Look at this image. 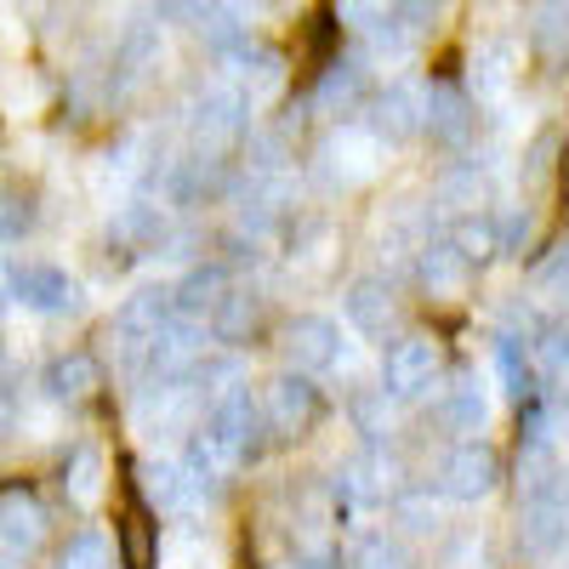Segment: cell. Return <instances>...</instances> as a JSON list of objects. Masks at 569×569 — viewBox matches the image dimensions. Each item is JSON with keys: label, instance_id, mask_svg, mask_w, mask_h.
I'll return each instance as SVG.
<instances>
[{"label": "cell", "instance_id": "15", "mask_svg": "<svg viewBox=\"0 0 569 569\" xmlns=\"http://www.w3.org/2000/svg\"><path fill=\"white\" fill-rule=\"evenodd\" d=\"M388 308V297L376 291V284H353V297H348V313L359 319V325H376V313Z\"/></svg>", "mask_w": 569, "mask_h": 569}, {"label": "cell", "instance_id": "1", "mask_svg": "<svg viewBox=\"0 0 569 569\" xmlns=\"http://www.w3.org/2000/svg\"><path fill=\"white\" fill-rule=\"evenodd\" d=\"M7 291L23 308H34V313H69L80 302L74 297V279L63 268H52V262H23L18 273H7Z\"/></svg>", "mask_w": 569, "mask_h": 569}, {"label": "cell", "instance_id": "11", "mask_svg": "<svg viewBox=\"0 0 569 569\" xmlns=\"http://www.w3.org/2000/svg\"><path fill=\"white\" fill-rule=\"evenodd\" d=\"M461 273H467V262L456 257V246L427 251V262H421V279L433 284V291H450V284H461Z\"/></svg>", "mask_w": 569, "mask_h": 569}, {"label": "cell", "instance_id": "13", "mask_svg": "<svg viewBox=\"0 0 569 569\" xmlns=\"http://www.w3.org/2000/svg\"><path fill=\"white\" fill-rule=\"evenodd\" d=\"M353 563H359V569H405V552H399L393 541L376 536V541H365V547L353 552Z\"/></svg>", "mask_w": 569, "mask_h": 569}, {"label": "cell", "instance_id": "16", "mask_svg": "<svg viewBox=\"0 0 569 569\" xmlns=\"http://www.w3.org/2000/svg\"><path fill=\"white\" fill-rule=\"evenodd\" d=\"M541 370L552 376L558 388H569V337H552V342L541 348Z\"/></svg>", "mask_w": 569, "mask_h": 569}, {"label": "cell", "instance_id": "10", "mask_svg": "<svg viewBox=\"0 0 569 569\" xmlns=\"http://www.w3.org/2000/svg\"><path fill=\"white\" fill-rule=\"evenodd\" d=\"M58 569H109V541H103L98 530H86V536H74V541L63 547Z\"/></svg>", "mask_w": 569, "mask_h": 569}, {"label": "cell", "instance_id": "19", "mask_svg": "<svg viewBox=\"0 0 569 569\" xmlns=\"http://www.w3.org/2000/svg\"><path fill=\"white\" fill-rule=\"evenodd\" d=\"M0 569H12V558H0Z\"/></svg>", "mask_w": 569, "mask_h": 569}, {"label": "cell", "instance_id": "4", "mask_svg": "<svg viewBox=\"0 0 569 569\" xmlns=\"http://www.w3.org/2000/svg\"><path fill=\"white\" fill-rule=\"evenodd\" d=\"M496 479H501V461H496V450H485L479 439H467V445L445 461V490L461 496V501H467V496H485Z\"/></svg>", "mask_w": 569, "mask_h": 569}, {"label": "cell", "instance_id": "6", "mask_svg": "<svg viewBox=\"0 0 569 569\" xmlns=\"http://www.w3.org/2000/svg\"><path fill=\"white\" fill-rule=\"evenodd\" d=\"M308 416H313V388L308 382H279L268 393V410H262V421L273 427V433H297V427H308Z\"/></svg>", "mask_w": 569, "mask_h": 569}, {"label": "cell", "instance_id": "2", "mask_svg": "<svg viewBox=\"0 0 569 569\" xmlns=\"http://www.w3.org/2000/svg\"><path fill=\"white\" fill-rule=\"evenodd\" d=\"M40 536H46V507L29 490H7V496H0V552L23 558L29 547H40Z\"/></svg>", "mask_w": 569, "mask_h": 569}, {"label": "cell", "instance_id": "7", "mask_svg": "<svg viewBox=\"0 0 569 569\" xmlns=\"http://www.w3.org/2000/svg\"><path fill=\"white\" fill-rule=\"evenodd\" d=\"M46 388H52L58 399H80V393L98 388V365H91L86 353H69V359H58V365H52V376H46Z\"/></svg>", "mask_w": 569, "mask_h": 569}, {"label": "cell", "instance_id": "3", "mask_svg": "<svg viewBox=\"0 0 569 569\" xmlns=\"http://www.w3.org/2000/svg\"><path fill=\"white\" fill-rule=\"evenodd\" d=\"M433 370H439V348L427 337H405L388 348V388L393 393H421L433 388Z\"/></svg>", "mask_w": 569, "mask_h": 569}, {"label": "cell", "instance_id": "14", "mask_svg": "<svg viewBox=\"0 0 569 569\" xmlns=\"http://www.w3.org/2000/svg\"><path fill=\"white\" fill-rule=\"evenodd\" d=\"M29 200H18V194H0V240H18V233L29 228Z\"/></svg>", "mask_w": 569, "mask_h": 569}, {"label": "cell", "instance_id": "8", "mask_svg": "<svg viewBox=\"0 0 569 569\" xmlns=\"http://www.w3.org/2000/svg\"><path fill=\"white\" fill-rule=\"evenodd\" d=\"M69 496L80 501V507H91L103 496V450H80L74 461H69Z\"/></svg>", "mask_w": 569, "mask_h": 569}, {"label": "cell", "instance_id": "5", "mask_svg": "<svg viewBox=\"0 0 569 569\" xmlns=\"http://www.w3.org/2000/svg\"><path fill=\"white\" fill-rule=\"evenodd\" d=\"M284 348H291V359L302 370H325L330 359H337V325H330V319H297Z\"/></svg>", "mask_w": 569, "mask_h": 569}, {"label": "cell", "instance_id": "12", "mask_svg": "<svg viewBox=\"0 0 569 569\" xmlns=\"http://www.w3.org/2000/svg\"><path fill=\"white\" fill-rule=\"evenodd\" d=\"M222 302V268H194L182 279V308H217Z\"/></svg>", "mask_w": 569, "mask_h": 569}, {"label": "cell", "instance_id": "9", "mask_svg": "<svg viewBox=\"0 0 569 569\" xmlns=\"http://www.w3.org/2000/svg\"><path fill=\"white\" fill-rule=\"evenodd\" d=\"M485 416H490V405H485V393H479V388H461V393L445 405V421L456 427V433H479Z\"/></svg>", "mask_w": 569, "mask_h": 569}, {"label": "cell", "instance_id": "17", "mask_svg": "<svg viewBox=\"0 0 569 569\" xmlns=\"http://www.w3.org/2000/svg\"><path fill=\"white\" fill-rule=\"evenodd\" d=\"M7 421H12V382L0 376V427H7Z\"/></svg>", "mask_w": 569, "mask_h": 569}, {"label": "cell", "instance_id": "18", "mask_svg": "<svg viewBox=\"0 0 569 569\" xmlns=\"http://www.w3.org/2000/svg\"><path fill=\"white\" fill-rule=\"evenodd\" d=\"M563 501H569V472H563Z\"/></svg>", "mask_w": 569, "mask_h": 569}]
</instances>
